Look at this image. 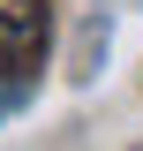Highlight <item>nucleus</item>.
<instances>
[{
    "label": "nucleus",
    "instance_id": "2",
    "mask_svg": "<svg viewBox=\"0 0 143 151\" xmlns=\"http://www.w3.org/2000/svg\"><path fill=\"white\" fill-rule=\"evenodd\" d=\"M0 113H8V98H0Z\"/></svg>",
    "mask_w": 143,
    "mask_h": 151
},
{
    "label": "nucleus",
    "instance_id": "1",
    "mask_svg": "<svg viewBox=\"0 0 143 151\" xmlns=\"http://www.w3.org/2000/svg\"><path fill=\"white\" fill-rule=\"evenodd\" d=\"M45 53V0H0V68H38Z\"/></svg>",
    "mask_w": 143,
    "mask_h": 151
}]
</instances>
